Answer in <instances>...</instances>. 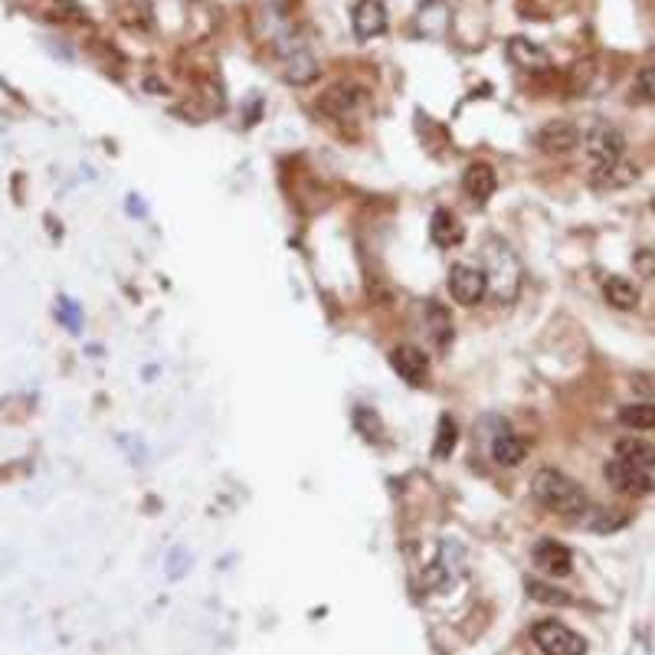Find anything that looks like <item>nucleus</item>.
<instances>
[{
	"mask_svg": "<svg viewBox=\"0 0 655 655\" xmlns=\"http://www.w3.org/2000/svg\"><path fill=\"white\" fill-rule=\"evenodd\" d=\"M528 597L538 600V603H551V606H567L570 597L564 590L551 587V583H541V580H528Z\"/></svg>",
	"mask_w": 655,
	"mask_h": 655,
	"instance_id": "nucleus-22",
	"label": "nucleus"
},
{
	"mask_svg": "<svg viewBox=\"0 0 655 655\" xmlns=\"http://www.w3.org/2000/svg\"><path fill=\"white\" fill-rule=\"evenodd\" d=\"M354 423H357V430L364 433V439H371V443H374V439H380V433H384V430H380V420L367 407L354 410Z\"/></svg>",
	"mask_w": 655,
	"mask_h": 655,
	"instance_id": "nucleus-25",
	"label": "nucleus"
},
{
	"mask_svg": "<svg viewBox=\"0 0 655 655\" xmlns=\"http://www.w3.org/2000/svg\"><path fill=\"white\" fill-rule=\"evenodd\" d=\"M629 524V515H619V511H610V508H600V511H593V518L587 521V528L593 531H619V528H626Z\"/></svg>",
	"mask_w": 655,
	"mask_h": 655,
	"instance_id": "nucleus-23",
	"label": "nucleus"
},
{
	"mask_svg": "<svg viewBox=\"0 0 655 655\" xmlns=\"http://www.w3.org/2000/svg\"><path fill=\"white\" fill-rule=\"evenodd\" d=\"M351 23H354V37L357 40H374L380 33L387 30V7L384 0H357L354 14H351Z\"/></svg>",
	"mask_w": 655,
	"mask_h": 655,
	"instance_id": "nucleus-9",
	"label": "nucleus"
},
{
	"mask_svg": "<svg viewBox=\"0 0 655 655\" xmlns=\"http://www.w3.org/2000/svg\"><path fill=\"white\" fill-rule=\"evenodd\" d=\"M616 459L629 462V466H639L646 472H655V446L649 439H639V436H623L616 443Z\"/></svg>",
	"mask_w": 655,
	"mask_h": 655,
	"instance_id": "nucleus-11",
	"label": "nucleus"
},
{
	"mask_svg": "<svg viewBox=\"0 0 655 655\" xmlns=\"http://www.w3.org/2000/svg\"><path fill=\"white\" fill-rule=\"evenodd\" d=\"M603 479L610 482L613 492L629 495V498H646V495H652V488H655L652 472L639 469V466H629V462H623V459H610V462H606V466H603Z\"/></svg>",
	"mask_w": 655,
	"mask_h": 655,
	"instance_id": "nucleus-3",
	"label": "nucleus"
},
{
	"mask_svg": "<svg viewBox=\"0 0 655 655\" xmlns=\"http://www.w3.org/2000/svg\"><path fill=\"white\" fill-rule=\"evenodd\" d=\"M430 236L436 246H459L466 230H462V223L456 220V213L449 210H436L433 213V223H430Z\"/></svg>",
	"mask_w": 655,
	"mask_h": 655,
	"instance_id": "nucleus-16",
	"label": "nucleus"
},
{
	"mask_svg": "<svg viewBox=\"0 0 655 655\" xmlns=\"http://www.w3.org/2000/svg\"><path fill=\"white\" fill-rule=\"evenodd\" d=\"M583 145H587V154L593 161V168H606V164H616L623 161V151H626V138L623 131L613 128V125H593L587 131V138H583Z\"/></svg>",
	"mask_w": 655,
	"mask_h": 655,
	"instance_id": "nucleus-4",
	"label": "nucleus"
},
{
	"mask_svg": "<svg viewBox=\"0 0 655 655\" xmlns=\"http://www.w3.org/2000/svg\"><path fill=\"white\" fill-rule=\"evenodd\" d=\"M531 557H534V567L547 577H567L570 570H574V554H570V547L554 538H544L534 544Z\"/></svg>",
	"mask_w": 655,
	"mask_h": 655,
	"instance_id": "nucleus-6",
	"label": "nucleus"
},
{
	"mask_svg": "<svg viewBox=\"0 0 655 655\" xmlns=\"http://www.w3.org/2000/svg\"><path fill=\"white\" fill-rule=\"evenodd\" d=\"M538 148L544 154H567L580 145V128L574 122H567V118H554V122H547L541 131H538Z\"/></svg>",
	"mask_w": 655,
	"mask_h": 655,
	"instance_id": "nucleus-8",
	"label": "nucleus"
},
{
	"mask_svg": "<svg viewBox=\"0 0 655 655\" xmlns=\"http://www.w3.org/2000/svg\"><path fill=\"white\" fill-rule=\"evenodd\" d=\"M456 443H459V426L452 423V416H439V430H436L433 456H436V459L452 456V449H456Z\"/></svg>",
	"mask_w": 655,
	"mask_h": 655,
	"instance_id": "nucleus-20",
	"label": "nucleus"
},
{
	"mask_svg": "<svg viewBox=\"0 0 655 655\" xmlns=\"http://www.w3.org/2000/svg\"><path fill=\"white\" fill-rule=\"evenodd\" d=\"M462 187H466V194L475 200V204H485L488 197L495 194L498 187V177L492 171V164H469L466 174H462Z\"/></svg>",
	"mask_w": 655,
	"mask_h": 655,
	"instance_id": "nucleus-10",
	"label": "nucleus"
},
{
	"mask_svg": "<svg viewBox=\"0 0 655 655\" xmlns=\"http://www.w3.org/2000/svg\"><path fill=\"white\" fill-rule=\"evenodd\" d=\"M508 56H511V63L521 66V69H547V66H551V56H547V50H541L538 43H531L524 37H515L508 43Z\"/></svg>",
	"mask_w": 655,
	"mask_h": 655,
	"instance_id": "nucleus-14",
	"label": "nucleus"
},
{
	"mask_svg": "<svg viewBox=\"0 0 655 655\" xmlns=\"http://www.w3.org/2000/svg\"><path fill=\"white\" fill-rule=\"evenodd\" d=\"M426 328H430V335L439 348H446L452 341V315L446 312L443 302H436V299L426 302Z\"/></svg>",
	"mask_w": 655,
	"mask_h": 655,
	"instance_id": "nucleus-18",
	"label": "nucleus"
},
{
	"mask_svg": "<svg viewBox=\"0 0 655 655\" xmlns=\"http://www.w3.org/2000/svg\"><path fill=\"white\" fill-rule=\"evenodd\" d=\"M285 76H289L295 86H305V82H312L318 76V66H315V59L308 56V53H295L289 59V69H285Z\"/></svg>",
	"mask_w": 655,
	"mask_h": 655,
	"instance_id": "nucleus-21",
	"label": "nucleus"
},
{
	"mask_svg": "<svg viewBox=\"0 0 655 655\" xmlns=\"http://www.w3.org/2000/svg\"><path fill=\"white\" fill-rule=\"evenodd\" d=\"M531 639L544 655H583L587 652V642H583L570 626L557 623V619H541V623H534Z\"/></svg>",
	"mask_w": 655,
	"mask_h": 655,
	"instance_id": "nucleus-2",
	"label": "nucleus"
},
{
	"mask_svg": "<svg viewBox=\"0 0 655 655\" xmlns=\"http://www.w3.org/2000/svg\"><path fill=\"white\" fill-rule=\"evenodd\" d=\"M603 299L613 308H619V312H633L639 305V289L623 276H610L603 282Z\"/></svg>",
	"mask_w": 655,
	"mask_h": 655,
	"instance_id": "nucleus-15",
	"label": "nucleus"
},
{
	"mask_svg": "<svg viewBox=\"0 0 655 655\" xmlns=\"http://www.w3.org/2000/svg\"><path fill=\"white\" fill-rule=\"evenodd\" d=\"M639 177V168L629 161H616V164H606V168H593L590 181L593 187H603V190H613V187H629Z\"/></svg>",
	"mask_w": 655,
	"mask_h": 655,
	"instance_id": "nucleus-13",
	"label": "nucleus"
},
{
	"mask_svg": "<svg viewBox=\"0 0 655 655\" xmlns=\"http://www.w3.org/2000/svg\"><path fill=\"white\" fill-rule=\"evenodd\" d=\"M449 292L459 305H479L488 295V272L469 262H456L449 269Z\"/></svg>",
	"mask_w": 655,
	"mask_h": 655,
	"instance_id": "nucleus-5",
	"label": "nucleus"
},
{
	"mask_svg": "<svg viewBox=\"0 0 655 655\" xmlns=\"http://www.w3.org/2000/svg\"><path fill=\"white\" fill-rule=\"evenodd\" d=\"M361 102V89L357 86H335L325 92V99H321V109L335 118H344L354 112V105Z\"/></svg>",
	"mask_w": 655,
	"mask_h": 655,
	"instance_id": "nucleus-17",
	"label": "nucleus"
},
{
	"mask_svg": "<svg viewBox=\"0 0 655 655\" xmlns=\"http://www.w3.org/2000/svg\"><path fill=\"white\" fill-rule=\"evenodd\" d=\"M524 456H528V443H524L521 436L515 433H498L492 439V459L498 462V466H505V469H515L524 462Z\"/></svg>",
	"mask_w": 655,
	"mask_h": 655,
	"instance_id": "nucleus-12",
	"label": "nucleus"
},
{
	"mask_svg": "<svg viewBox=\"0 0 655 655\" xmlns=\"http://www.w3.org/2000/svg\"><path fill=\"white\" fill-rule=\"evenodd\" d=\"M619 423L636 433L655 430V403H629V407L619 410Z\"/></svg>",
	"mask_w": 655,
	"mask_h": 655,
	"instance_id": "nucleus-19",
	"label": "nucleus"
},
{
	"mask_svg": "<svg viewBox=\"0 0 655 655\" xmlns=\"http://www.w3.org/2000/svg\"><path fill=\"white\" fill-rule=\"evenodd\" d=\"M652 210H655V197H652Z\"/></svg>",
	"mask_w": 655,
	"mask_h": 655,
	"instance_id": "nucleus-27",
	"label": "nucleus"
},
{
	"mask_svg": "<svg viewBox=\"0 0 655 655\" xmlns=\"http://www.w3.org/2000/svg\"><path fill=\"white\" fill-rule=\"evenodd\" d=\"M531 492L544 508L557 511V515L580 518V515H587V511H590V495L583 492L580 482H574L561 469H541L538 475H534Z\"/></svg>",
	"mask_w": 655,
	"mask_h": 655,
	"instance_id": "nucleus-1",
	"label": "nucleus"
},
{
	"mask_svg": "<svg viewBox=\"0 0 655 655\" xmlns=\"http://www.w3.org/2000/svg\"><path fill=\"white\" fill-rule=\"evenodd\" d=\"M390 367L407 380V384L420 387L426 374H430V354L413 348V344H400V348L390 351Z\"/></svg>",
	"mask_w": 655,
	"mask_h": 655,
	"instance_id": "nucleus-7",
	"label": "nucleus"
},
{
	"mask_svg": "<svg viewBox=\"0 0 655 655\" xmlns=\"http://www.w3.org/2000/svg\"><path fill=\"white\" fill-rule=\"evenodd\" d=\"M636 262V269L642 272V276H655V253H649V249H639V253L633 256Z\"/></svg>",
	"mask_w": 655,
	"mask_h": 655,
	"instance_id": "nucleus-26",
	"label": "nucleus"
},
{
	"mask_svg": "<svg viewBox=\"0 0 655 655\" xmlns=\"http://www.w3.org/2000/svg\"><path fill=\"white\" fill-rule=\"evenodd\" d=\"M633 99L639 102H655V63L642 66L633 79Z\"/></svg>",
	"mask_w": 655,
	"mask_h": 655,
	"instance_id": "nucleus-24",
	"label": "nucleus"
}]
</instances>
